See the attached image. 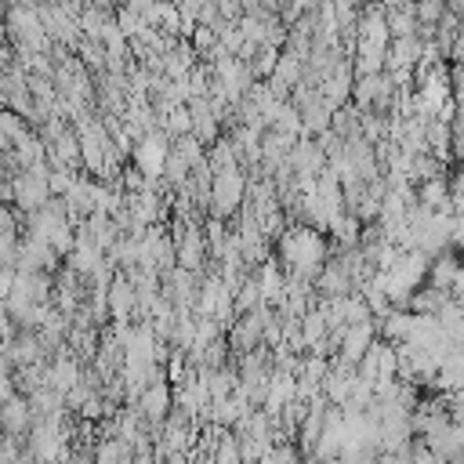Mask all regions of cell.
Segmentation results:
<instances>
[{"instance_id": "6da1fadb", "label": "cell", "mask_w": 464, "mask_h": 464, "mask_svg": "<svg viewBox=\"0 0 464 464\" xmlns=\"http://www.w3.org/2000/svg\"><path fill=\"white\" fill-rule=\"evenodd\" d=\"M94 460H98V464H130V446H127V439H109V442H102V450H98Z\"/></svg>"}, {"instance_id": "7a4b0ae2", "label": "cell", "mask_w": 464, "mask_h": 464, "mask_svg": "<svg viewBox=\"0 0 464 464\" xmlns=\"http://www.w3.org/2000/svg\"><path fill=\"white\" fill-rule=\"evenodd\" d=\"M163 406H167V392H163V388H156V392L145 395V410H149V417H160Z\"/></svg>"}, {"instance_id": "3957f363", "label": "cell", "mask_w": 464, "mask_h": 464, "mask_svg": "<svg viewBox=\"0 0 464 464\" xmlns=\"http://www.w3.org/2000/svg\"><path fill=\"white\" fill-rule=\"evenodd\" d=\"M163 464H185V457H181V453H170V457H167Z\"/></svg>"}]
</instances>
